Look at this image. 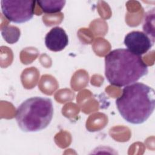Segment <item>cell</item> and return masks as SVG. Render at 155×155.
I'll use <instances>...</instances> for the list:
<instances>
[{
  "mask_svg": "<svg viewBox=\"0 0 155 155\" xmlns=\"http://www.w3.org/2000/svg\"><path fill=\"white\" fill-rule=\"evenodd\" d=\"M148 65L140 56L126 48H116L105 57V76L112 85L122 87L147 74Z\"/></svg>",
  "mask_w": 155,
  "mask_h": 155,
  "instance_id": "1",
  "label": "cell"
},
{
  "mask_svg": "<svg viewBox=\"0 0 155 155\" xmlns=\"http://www.w3.org/2000/svg\"><path fill=\"white\" fill-rule=\"evenodd\" d=\"M116 105L124 120L132 124H141L154 110V90L145 84L134 82L125 86Z\"/></svg>",
  "mask_w": 155,
  "mask_h": 155,
  "instance_id": "2",
  "label": "cell"
},
{
  "mask_svg": "<svg viewBox=\"0 0 155 155\" xmlns=\"http://www.w3.org/2000/svg\"><path fill=\"white\" fill-rule=\"evenodd\" d=\"M51 99L34 96L23 101L18 107L15 119L18 127L24 132H36L47 128L53 116Z\"/></svg>",
  "mask_w": 155,
  "mask_h": 155,
  "instance_id": "3",
  "label": "cell"
},
{
  "mask_svg": "<svg viewBox=\"0 0 155 155\" xmlns=\"http://www.w3.org/2000/svg\"><path fill=\"white\" fill-rule=\"evenodd\" d=\"M36 1L2 0L1 11L3 15L10 21L22 24L31 19L34 15Z\"/></svg>",
  "mask_w": 155,
  "mask_h": 155,
  "instance_id": "4",
  "label": "cell"
},
{
  "mask_svg": "<svg viewBox=\"0 0 155 155\" xmlns=\"http://www.w3.org/2000/svg\"><path fill=\"white\" fill-rule=\"evenodd\" d=\"M124 43L131 53L141 56L151 48L154 42L144 32L133 31L125 36Z\"/></svg>",
  "mask_w": 155,
  "mask_h": 155,
  "instance_id": "5",
  "label": "cell"
},
{
  "mask_svg": "<svg viewBox=\"0 0 155 155\" xmlns=\"http://www.w3.org/2000/svg\"><path fill=\"white\" fill-rule=\"evenodd\" d=\"M46 47L52 51H60L68 44V38L65 30L59 27L52 28L45 37Z\"/></svg>",
  "mask_w": 155,
  "mask_h": 155,
  "instance_id": "6",
  "label": "cell"
},
{
  "mask_svg": "<svg viewBox=\"0 0 155 155\" xmlns=\"http://www.w3.org/2000/svg\"><path fill=\"white\" fill-rule=\"evenodd\" d=\"M36 2L44 13L53 14L60 12L64 8L66 1L64 0H39Z\"/></svg>",
  "mask_w": 155,
  "mask_h": 155,
  "instance_id": "7",
  "label": "cell"
},
{
  "mask_svg": "<svg viewBox=\"0 0 155 155\" xmlns=\"http://www.w3.org/2000/svg\"><path fill=\"white\" fill-rule=\"evenodd\" d=\"M1 35L7 42L13 44L19 40L21 33L18 27L13 25H9L5 26L2 28Z\"/></svg>",
  "mask_w": 155,
  "mask_h": 155,
  "instance_id": "8",
  "label": "cell"
}]
</instances>
